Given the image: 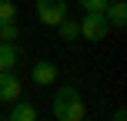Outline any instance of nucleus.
Instances as JSON below:
<instances>
[{
	"label": "nucleus",
	"instance_id": "obj_13",
	"mask_svg": "<svg viewBox=\"0 0 127 121\" xmlns=\"http://www.w3.org/2000/svg\"><path fill=\"white\" fill-rule=\"evenodd\" d=\"M110 121H127V111H124V108H117V111H114V118H110Z\"/></svg>",
	"mask_w": 127,
	"mask_h": 121
},
{
	"label": "nucleus",
	"instance_id": "obj_10",
	"mask_svg": "<svg viewBox=\"0 0 127 121\" xmlns=\"http://www.w3.org/2000/svg\"><path fill=\"white\" fill-rule=\"evenodd\" d=\"M10 20H17V7L13 0H0V24H10Z\"/></svg>",
	"mask_w": 127,
	"mask_h": 121
},
{
	"label": "nucleus",
	"instance_id": "obj_9",
	"mask_svg": "<svg viewBox=\"0 0 127 121\" xmlns=\"http://www.w3.org/2000/svg\"><path fill=\"white\" fill-rule=\"evenodd\" d=\"M57 30H60V37H64V40H77V37H80V27H77L74 20H60Z\"/></svg>",
	"mask_w": 127,
	"mask_h": 121
},
{
	"label": "nucleus",
	"instance_id": "obj_5",
	"mask_svg": "<svg viewBox=\"0 0 127 121\" xmlns=\"http://www.w3.org/2000/svg\"><path fill=\"white\" fill-rule=\"evenodd\" d=\"M57 74H60V71H57V64H54V61H37V64H33V71H30V81L40 84V88H47V84L57 81Z\"/></svg>",
	"mask_w": 127,
	"mask_h": 121
},
{
	"label": "nucleus",
	"instance_id": "obj_1",
	"mask_svg": "<svg viewBox=\"0 0 127 121\" xmlns=\"http://www.w3.org/2000/svg\"><path fill=\"white\" fill-rule=\"evenodd\" d=\"M84 98L74 84H64L54 94V118L57 121H84Z\"/></svg>",
	"mask_w": 127,
	"mask_h": 121
},
{
	"label": "nucleus",
	"instance_id": "obj_6",
	"mask_svg": "<svg viewBox=\"0 0 127 121\" xmlns=\"http://www.w3.org/2000/svg\"><path fill=\"white\" fill-rule=\"evenodd\" d=\"M104 17H107L110 27H124L127 24V3H124V0H110L107 10H104Z\"/></svg>",
	"mask_w": 127,
	"mask_h": 121
},
{
	"label": "nucleus",
	"instance_id": "obj_12",
	"mask_svg": "<svg viewBox=\"0 0 127 121\" xmlns=\"http://www.w3.org/2000/svg\"><path fill=\"white\" fill-rule=\"evenodd\" d=\"M107 3H110V0H80V7H84L87 13H104Z\"/></svg>",
	"mask_w": 127,
	"mask_h": 121
},
{
	"label": "nucleus",
	"instance_id": "obj_8",
	"mask_svg": "<svg viewBox=\"0 0 127 121\" xmlns=\"http://www.w3.org/2000/svg\"><path fill=\"white\" fill-rule=\"evenodd\" d=\"M7 121H37V108H33L30 101H13Z\"/></svg>",
	"mask_w": 127,
	"mask_h": 121
},
{
	"label": "nucleus",
	"instance_id": "obj_11",
	"mask_svg": "<svg viewBox=\"0 0 127 121\" xmlns=\"http://www.w3.org/2000/svg\"><path fill=\"white\" fill-rule=\"evenodd\" d=\"M17 34H20L17 20H10V24H0V40H7V44H13V40H17Z\"/></svg>",
	"mask_w": 127,
	"mask_h": 121
},
{
	"label": "nucleus",
	"instance_id": "obj_4",
	"mask_svg": "<svg viewBox=\"0 0 127 121\" xmlns=\"http://www.w3.org/2000/svg\"><path fill=\"white\" fill-rule=\"evenodd\" d=\"M20 91H24V81H20L13 71H0V101L3 104L20 101Z\"/></svg>",
	"mask_w": 127,
	"mask_h": 121
},
{
	"label": "nucleus",
	"instance_id": "obj_2",
	"mask_svg": "<svg viewBox=\"0 0 127 121\" xmlns=\"http://www.w3.org/2000/svg\"><path fill=\"white\" fill-rule=\"evenodd\" d=\"M77 27H80V37L94 40V44H97V40H104V37L110 34V24H107L104 13H84V20H80Z\"/></svg>",
	"mask_w": 127,
	"mask_h": 121
},
{
	"label": "nucleus",
	"instance_id": "obj_7",
	"mask_svg": "<svg viewBox=\"0 0 127 121\" xmlns=\"http://www.w3.org/2000/svg\"><path fill=\"white\" fill-rule=\"evenodd\" d=\"M20 61V51L17 44H7V40H0V71H13Z\"/></svg>",
	"mask_w": 127,
	"mask_h": 121
},
{
	"label": "nucleus",
	"instance_id": "obj_3",
	"mask_svg": "<svg viewBox=\"0 0 127 121\" xmlns=\"http://www.w3.org/2000/svg\"><path fill=\"white\" fill-rule=\"evenodd\" d=\"M37 17L44 27H57L67 20V0H37Z\"/></svg>",
	"mask_w": 127,
	"mask_h": 121
}]
</instances>
